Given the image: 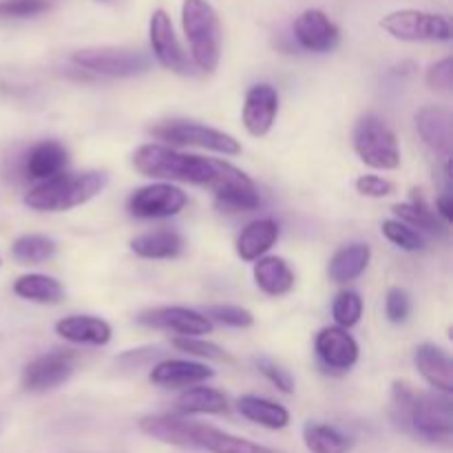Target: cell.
Listing matches in <instances>:
<instances>
[{
  "label": "cell",
  "mask_w": 453,
  "mask_h": 453,
  "mask_svg": "<svg viewBox=\"0 0 453 453\" xmlns=\"http://www.w3.org/2000/svg\"><path fill=\"white\" fill-rule=\"evenodd\" d=\"M354 153L374 171H396L401 166V144L394 128L383 118L367 113L354 124Z\"/></svg>",
  "instance_id": "8992f818"
},
{
  "label": "cell",
  "mask_w": 453,
  "mask_h": 453,
  "mask_svg": "<svg viewBox=\"0 0 453 453\" xmlns=\"http://www.w3.org/2000/svg\"><path fill=\"white\" fill-rule=\"evenodd\" d=\"M357 193L363 195V197H370V199H383L394 195L396 186L394 181H389L388 177H380V175H361L357 181Z\"/></svg>",
  "instance_id": "60d3db41"
},
{
  "label": "cell",
  "mask_w": 453,
  "mask_h": 453,
  "mask_svg": "<svg viewBox=\"0 0 453 453\" xmlns=\"http://www.w3.org/2000/svg\"><path fill=\"white\" fill-rule=\"evenodd\" d=\"M0 265H3V261H0Z\"/></svg>",
  "instance_id": "7bdbcfd3"
},
{
  "label": "cell",
  "mask_w": 453,
  "mask_h": 453,
  "mask_svg": "<svg viewBox=\"0 0 453 453\" xmlns=\"http://www.w3.org/2000/svg\"><path fill=\"white\" fill-rule=\"evenodd\" d=\"M363 299L358 292L354 290H343L336 295L334 303H332V317H334L336 327H343V330H349V327L358 326L363 317Z\"/></svg>",
  "instance_id": "d6a6232c"
},
{
  "label": "cell",
  "mask_w": 453,
  "mask_h": 453,
  "mask_svg": "<svg viewBox=\"0 0 453 453\" xmlns=\"http://www.w3.org/2000/svg\"><path fill=\"white\" fill-rule=\"evenodd\" d=\"M69 166V150L56 140H42L27 153L25 173L29 180L44 181L60 175Z\"/></svg>",
  "instance_id": "7402d4cb"
},
{
  "label": "cell",
  "mask_w": 453,
  "mask_h": 453,
  "mask_svg": "<svg viewBox=\"0 0 453 453\" xmlns=\"http://www.w3.org/2000/svg\"><path fill=\"white\" fill-rule=\"evenodd\" d=\"M56 334L73 345L102 348V345H109L111 339H113V327L100 317L73 314V317H65L56 323Z\"/></svg>",
  "instance_id": "ffe728a7"
},
{
  "label": "cell",
  "mask_w": 453,
  "mask_h": 453,
  "mask_svg": "<svg viewBox=\"0 0 453 453\" xmlns=\"http://www.w3.org/2000/svg\"><path fill=\"white\" fill-rule=\"evenodd\" d=\"M416 131L423 144L441 159L451 162L453 153V119L451 113L442 106H423L416 113Z\"/></svg>",
  "instance_id": "e0dca14e"
},
{
  "label": "cell",
  "mask_w": 453,
  "mask_h": 453,
  "mask_svg": "<svg viewBox=\"0 0 453 453\" xmlns=\"http://www.w3.org/2000/svg\"><path fill=\"white\" fill-rule=\"evenodd\" d=\"M425 82H427L429 88H434V91H451L453 87V60L451 56L442 58V60L434 62L432 66L427 69V73H425Z\"/></svg>",
  "instance_id": "ab89813d"
},
{
  "label": "cell",
  "mask_w": 453,
  "mask_h": 453,
  "mask_svg": "<svg viewBox=\"0 0 453 453\" xmlns=\"http://www.w3.org/2000/svg\"><path fill=\"white\" fill-rule=\"evenodd\" d=\"M392 212L396 215L398 221L407 224L410 228L414 230H425V233H432V234H445L447 233V226L438 219V215L434 212V208L425 202L423 195H418V190L411 193L410 202H403V203H394Z\"/></svg>",
  "instance_id": "f1b7e54d"
},
{
  "label": "cell",
  "mask_w": 453,
  "mask_h": 453,
  "mask_svg": "<svg viewBox=\"0 0 453 453\" xmlns=\"http://www.w3.org/2000/svg\"><path fill=\"white\" fill-rule=\"evenodd\" d=\"M137 323L153 330L173 332L177 336H203L212 334L215 326L193 308L184 305H159V308L144 310L137 314Z\"/></svg>",
  "instance_id": "8fae6325"
},
{
  "label": "cell",
  "mask_w": 453,
  "mask_h": 453,
  "mask_svg": "<svg viewBox=\"0 0 453 453\" xmlns=\"http://www.w3.org/2000/svg\"><path fill=\"white\" fill-rule=\"evenodd\" d=\"M188 203V195L168 181H153L133 190L127 199L128 215L135 219H166L180 215Z\"/></svg>",
  "instance_id": "30bf717a"
},
{
  "label": "cell",
  "mask_w": 453,
  "mask_h": 453,
  "mask_svg": "<svg viewBox=\"0 0 453 453\" xmlns=\"http://www.w3.org/2000/svg\"><path fill=\"white\" fill-rule=\"evenodd\" d=\"M255 365L257 370H259L261 374H264L265 379L279 389V392L281 394L295 392V376H292L288 370H283V367L279 365V363H274L273 358H265V357L255 358Z\"/></svg>",
  "instance_id": "f35d334b"
},
{
  "label": "cell",
  "mask_w": 453,
  "mask_h": 453,
  "mask_svg": "<svg viewBox=\"0 0 453 453\" xmlns=\"http://www.w3.org/2000/svg\"><path fill=\"white\" fill-rule=\"evenodd\" d=\"M212 195H215L217 208L224 212H250L261 206L259 188L248 173H242L237 180L221 186Z\"/></svg>",
  "instance_id": "484cf974"
},
{
  "label": "cell",
  "mask_w": 453,
  "mask_h": 453,
  "mask_svg": "<svg viewBox=\"0 0 453 453\" xmlns=\"http://www.w3.org/2000/svg\"><path fill=\"white\" fill-rule=\"evenodd\" d=\"M314 352H317L319 363L326 367V372L334 374H345L352 370L361 357L357 339L343 327H323L314 339Z\"/></svg>",
  "instance_id": "5bb4252c"
},
{
  "label": "cell",
  "mask_w": 453,
  "mask_h": 453,
  "mask_svg": "<svg viewBox=\"0 0 453 453\" xmlns=\"http://www.w3.org/2000/svg\"><path fill=\"white\" fill-rule=\"evenodd\" d=\"M239 414L250 423L259 425L265 429H286L290 425V411L279 403L270 401V398L255 396V394H246L237 401Z\"/></svg>",
  "instance_id": "4316f807"
},
{
  "label": "cell",
  "mask_w": 453,
  "mask_h": 453,
  "mask_svg": "<svg viewBox=\"0 0 453 453\" xmlns=\"http://www.w3.org/2000/svg\"><path fill=\"white\" fill-rule=\"evenodd\" d=\"M292 31H295L296 44L310 53H330L341 42L339 25L321 9L301 12L292 25Z\"/></svg>",
  "instance_id": "9a60e30c"
},
{
  "label": "cell",
  "mask_w": 453,
  "mask_h": 453,
  "mask_svg": "<svg viewBox=\"0 0 453 453\" xmlns=\"http://www.w3.org/2000/svg\"><path fill=\"white\" fill-rule=\"evenodd\" d=\"M106 186H109V175L104 171H65L51 180L31 186L22 202L35 212H65L96 199Z\"/></svg>",
  "instance_id": "277c9868"
},
{
  "label": "cell",
  "mask_w": 453,
  "mask_h": 453,
  "mask_svg": "<svg viewBox=\"0 0 453 453\" xmlns=\"http://www.w3.org/2000/svg\"><path fill=\"white\" fill-rule=\"evenodd\" d=\"M56 0H0V18H34L49 12Z\"/></svg>",
  "instance_id": "8d00e7d4"
},
{
  "label": "cell",
  "mask_w": 453,
  "mask_h": 453,
  "mask_svg": "<svg viewBox=\"0 0 453 453\" xmlns=\"http://www.w3.org/2000/svg\"><path fill=\"white\" fill-rule=\"evenodd\" d=\"M181 29L190 49V62L203 73H215L224 47V31L217 9L208 0H184Z\"/></svg>",
  "instance_id": "5b68a950"
},
{
  "label": "cell",
  "mask_w": 453,
  "mask_h": 453,
  "mask_svg": "<svg viewBox=\"0 0 453 453\" xmlns=\"http://www.w3.org/2000/svg\"><path fill=\"white\" fill-rule=\"evenodd\" d=\"M13 292L20 299L40 305H56L65 299V288H62V283L58 279L49 277V274L40 273L18 277L16 283H13Z\"/></svg>",
  "instance_id": "f546056e"
},
{
  "label": "cell",
  "mask_w": 453,
  "mask_h": 453,
  "mask_svg": "<svg viewBox=\"0 0 453 453\" xmlns=\"http://www.w3.org/2000/svg\"><path fill=\"white\" fill-rule=\"evenodd\" d=\"M140 432L164 445L197 449L206 453H281L248 438L233 436L212 425L195 423L175 414H153L140 420Z\"/></svg>",
  "instance_id": "7a4b0ae2"
},
{
  "label": "cell",
  "mask_w": 453,
  "mask_h": 453,
  "mask_svg": "<svg viewBox=\"0 0 453 453\" xmlns=\"http://www.w3.org/2000/svg\"><path fill=\"white\" fill-rule=\"evenodd\" d=\"M279 115V93L273 84H252L243 97L242 122L252 137H265L273 131Z\"/></svg>",
  "instance_id": "2e32d148"
},
{
  "label": "cell",
  "mask_w": 453,
  "mask_h": 453,
  "mask_svg": "<svg viewBox=\"0 0 453 453\" xmlns=\"http://www.w3.org/2000/svg\"><path fill=\"white\" fill-rule=\"evenodd\" d=\"M394 418L405 432L427 442H449L453 434V405L449 394L416 392L410 383L396 380L392 388Z\"/></svg>",
  "instance_id": "3957f363"
},
{
  "label": "cell",
  "mask_w": 453,
  "mask_h": 453,
  "mask_svg": "<svg viewBox=\"0 0 453 453\" xmlns=\"http://www.w3.org/2000/svg\"><path fill=\"white\" fill-rule=\"evenodd\" d=\"M411 312V299L407 295V290L403 288H389L388 296H385V317L389 319V323L394 326H401L410 319Z\"/></svg>",
  "instance_id": "74e56055"
},
{
  "label": "cell",
  "mask_w": 453,
  "mask_h": 453,
  "mask_svg": "<svg viewBox=\"0 0 453 453\" xmlns=\"http://www.w3.org/2000/svg\"><path fill=\"white\" fill-rule=\"evenodd\" d=\"M252 277H255L257 288L268 296H286L288 292H292L296 281L290 264L277 255H265L257 259Z\"/></svg>",
  "instance_id": "cb8c5ba5"
},
{
  "label": "cell",
  "mask_w": 453,
  "mask_h": 453,
  "mask_svg": "<svg viewBox=\"0 0 453 453\" xmlns=\"http://www.w3.org/2000/svg\"><path fill=\"white\" fill-rule=\"evenodd\" d=\"M434 212H436L438 219H441L445 226L451 224L453 221V197L449 193H442L441 197L436 199V208H434Z\"/></svg>",
  "instance_id": "b9f144b4"
},
{
  "label": "cell",
  "mask_w": 453,
  "mask_h": 453,
  "mask_svg": "<svg viewBox=\"0 0 453 453\" xmlns=\"http://www.w3.org/2000/svg\"><path fill=\"white\" fill-rule=\"evenodd\" d=\"M186 242L177 230L171 228H157L142 233L131 239V250L135 252L140 259L150 261H164V259H177L184 252Z\"/></svg>",
  "instance_id": "603a6c76"
},
{
  "label": "cell",
  "mask_w": 453,
  "mask_h": 453,
  "mask_svg": "<svg viewBox=\"0 0 453 453\" xmlns=\"http://www.w3.org/2000/svg\"><path fill=\"white\" fill-rule=\"evenodd\" d=\"M380 230H383L385 239H388L389 243H394L396 248H401V250H405V252L425 250L423 233L410 228V226L403 224V221L385 219L383 226H380Z\"/></svg>",
  "instance_id": "e575fe53"
},
{
  "label": "cell",
  "mask_w": 453,
  "mask_h": 453,
  "mask_svg": "<svg viewBox=\"0 0 453 453\" xmlns=\"http://www.w3.org/2000/svg\"><path fill=\"white\" fill-rule=\"evenodd\" d=\"M149 40L153 56L164 69L173 71V73L186 75L190 73V60L188 53L181 47L180 38L175 34L171 16L164 9H155L153 16L149 20Z\"/></svg>",
  "instance_id": "4fadbf2b"
},
{
  "label": "cell",
  "mask_w": 453,
  "mask_h": 453,
  "mask_svg": "<svg viewBox=\"0 0 453 453\" xmlns=\"http://www.w3.org/2000/svg\"><path fill=\"white\" fill-rule=\"evenodd\" d=\"M279 234H281V228H279L273 217L250 221L237 237V243H234L237 257L246 264H255L257 259L268 255L270 248L279 242Z\"/></svg>",
  "instance_id": "44dd1931"
},
{
  "label": "cell",
  "mask_w": 453,
  "mask_h": 453,
  "mask_svg": "<svg viewBox=\"0 0 453 453\" xmlns=\"http://www.w3.org/2000/svg\"><path fill=\"white\" fill-rule=\"evenodd\" d=\"M215 376V370L199 361H186V358H166L153 365L149 380L157 388H195L203 385Z\"/></svg>",
  "instance_id": "ac0fdd59"
},
{
  "label": "cell",
  "mask_w": 453,
  "mask_h": 453,
  "mask_svg": "<svg viewBox=\"0 0 453 453\" xmlns=\"http://www.w3.org/2000/svg\"><path fill=\"white\" fill-rule=\"evenodd\" d=\"M133 166L140 175L150 177L157 181H181V184L206 186L212 193L221 186L230 184L242 175V168L215 157H202V155L181 153L166 144H142L133 153Z\"/></svg>",
  "instance_id": "6da1fadb"
},
{
  "label": "cell",
  "mask_w": 453,
  "mask_h": 453,
  "mask_svg": "<svg viewBox=\"0 0 453 453\" xmlns=\"http://www.w3.org/2000/svg\"><path fill=\"white\" fill-rule=\"evenodd\" d=\"M303 442L310 453H348L349 441L332 425L308 423L303 427Z\"/></svg>",
  "instance_id": "4dcf8cb0"
},
{
  "label": "cell",
  "mask_w": 453,
  "mask_h": 453,
  "mask_svg": "<svg viewBox=\"0 0 453 453\" xmlns=\"http://www.w3.org/2000/svg\"><path fill=\"white\" fill-rule=\"evenodd\" d=\"M75 357L71 352H49L27 363L20 374V385L25 392L42 394L60 388L73 376Z\"/></svg>",
  "instance_id": "7c38bea8"
},
{
  "label": "cell",
  "mask_w": 453,
  "mask_h": 453,
  "mask_svg": "<svg viewBox=\"0 0 453 453\" xmlns=\"http://www.w3.org/2000/svg\"><path fill=\"white\" fill-rule=\"evenodd\" d=\"M155 140L166 146H193V149L211 150V153L234 157L242 153V142L230 133L219 131V128L206 127V124L193 122V119H168L159 122L150 128Z\"/></svg>",
  "instance_id": "52a82bcc"
},
{
  "label": "cell",
  "mask_w": 453,
  "mask_h": 453,
  "mask_svg": "<svg viewBox=\"0 0 453 453\" xmlns=\"http://www.w3.org/2000/svg\"><path fill=\"white\" fill-rule=\"evenodd\" d=\"M372 261V248L367 243H348V246L339 248V250L332 255L330 264H327V277L330 281L345 286V283L354 281V279L361 277L367 270Z\"/></svg>",
  "instance_id": "d4e9b609"
},
{
  "label": "cell",
  "mask_w": 453,
  "mask_h": 453,
  "mask_svg": "<svg viewBox=\"0 0 453 453\" xmlns=\"http://www.w3.org/2000/svg\"><path fill=\"white\" fill-rule=\"evenodd\" d=\"M380 29L403 42H449L451 20L442 13L398 9L380 20Z\"/></svg>",
  "instance_id": "ba28073f"
},
{
  "label": "cell",
  "mask_w": 453,
  "mask_h": 453,
  "mask_svg": "<svg viewBox=\"0 0 453 453\" xmlns=\"http://www.w3.org/2000/svg\"><path fill=\"white\" fill-rule=\"evenodd\" d=\"M58 252L56 239L47 234H22L12 243V255L22 264H47Z\"/></svg>",
  "instance_id": "1f68e13d"
},
{
  "label": "cell",
  "mask_w": 453,
  "mask_h": 453,
  "mask_svg": "<svg viewBox=\"0 0 453 453\" xmlns=\"http://www.w3.org/2000/svg\"><path fill=\"white\" fill-rule=\"evenodd\" d=\"M203 317L215 326L234 327V330H248V327L255 326V314L250 310L242 308V305H208Z\"/></svg>",
  "instance_id": "836d02e7"
},
{
  "label": "cell",
  "mask_w": 453,
  "mask_h": 453,
  "mask_svg": "<svg viewBox=\"0 0 453 453\" xmlns=\"http://www.w3.org/2000/svg\"><path fill=\"white\" fill-rule=\"evenodd\" d=\"M414 365L425 383L434 392L449 394L453 392V363L451 357L436 343H420L414 349Z\"/></svg>",
  "instance_id": "d6986e66"
},
{
  "label": "cell",
  "mask_w": 453,
  "mask_h": 453,
  "mask_svg": "<svg viewBox=\"0 0 453 453\" xmlns=\"http://www.w3.org/2000/svg\"><path fill=\"white\" fill-rule=\"evenodd\" d=\"M71 62L80 69L106 75V78H133L150 69V58L146 53L118 47L80 49L71 56Z\"/></svg>",
  "instance_id": "9c48e42d"
},
{
  "label": "cell",
  "mask_w": 453,
  "mask_h": 453,
  "mask_svg": "<svg viewBox=\"0 0 453 453\" xmlns=\"http://www.w3.org/2000/svg\"><path fill=\"white\" fill-rule=\"evenodd\" d=\"M173 345H175L180 352L190 354V357L206 358V361H233V358L226 354V349H221L219 345L211 343V341L202 339V336H177L173 339Z\"/></svg>",
  "instance_id": "d590c367"
},
{
  "label": "cell",
  "mask_w": 453,
  "mask_h": 453,
  "mask_svg": "<svg viewBox=\"0 0 453 453\" xmlns=\"http://www.w3.org/2000/svg\"><path fill=\"white\" fill-rule=\"evenodd\" d=\"M175 416H197V414H226L228 411V398L224 392L215 388L195 385L188 388L175 403Z\"/></svg>",
  "instance_id": "83f0119b"
}]
</instances>
